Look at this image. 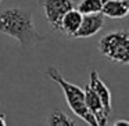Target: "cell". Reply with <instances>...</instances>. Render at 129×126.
<instances>
[{
  "label": "cell",
  "mask_w": 129,
  "mask_h": 126,
  "mask_svg": "<svg viewBox=\"0 0 129 126\" xmlns=\"http://www.w3.org/2000/svg\"><path fill=\"white\" fill-rule=\"evenodd\" d=\"M104 28V15L101 13L97 14H83L78 31L75 33V39L92 37Z\"/></svg>",
  "instance_id": "5b68a950"
},
{
  "label": "cell",
  "mask_w": 129,
  "mask_h": 126,
  "mask_svg": "<svg viewBox=\"0 0 129 126\" xmlns=\"http://www.w3.org/2000/svg\"><path fill=\"white\" fill-rule=\"evenodd\" d=\"M46 125H49V126H75L76 123L64 111H61L58 108H54L49 114V116L46 118Z\"/></svg>",
  "instance_id": "30bf717a"
},
{
  "label": "cell",
  "mask_w": 129,
  "mask_h": 126,
  "mask_svg": "<svg viewBox=\"0 0 129 126\" xmlns=\"http://www.w3.org/2000/svg\"><path fill=\"white\" fill-rule=\"evenodd\" d=\"M112 125L114 126H129V122L125 120V119H119V120H115Z\"/></svg>",
  "instance_id": "7c38bea8"
},
{
  "label": "cell",
  "mask_w": 129,
  "mask_h": 126,
  "mask_svg": "<svg viewBox=\"0 0 129 126\" xmlns=\"http://www.w3.org/2000/svg\"><path fill=\"white\" fill-rule=\"evenodd\" d=\"M0 35L15 39L22 49L32 47L45 40V36L35 26L31 10L25 7H13L0 11Z\"/></svg>",
  "instance_id": "6da1fadb"
},
{
  "label": "cell",
  "mask_w": 129,
  "mask_h": 126,
  "mask_svg": "<svg viewBox=\"0 0 129 126\" xmlns=\"http://www.w3.org/2000/svg\"><path fill=\"white\" fill-rule=\"evenodd\" d=\"M0 2H2V0H0Z\"/></svg>",
  "instance_id": "5bb4252c"
},
{
  "label": "cell",
  "mask_w": 129,
  "mask_h": 126,
  "mask_svg": "<svg viewBox=\"0 0 129 126\" xmlns=\"http://www.w3.org/2000/svg\"><path fill=\"white\" fill-rule=\"evenodd\" d=\"M39 6L45 10V17L53 31H58L60 21L67 11L74 9L72 0H39Z\"/></svg>",
  "instance_id": "277c9868"
},
{
  "label": "cell",
  "mask_w": 129,
  "mask_h": 126,
  "mask_svg": "<svg viewBox=\"0 0 129 126\" xmlns=\"http://www.w3.org/2000/svg\"><path fill=\"white\" fill-rule=\"evenodd\" d=\"M129 13V0H106L101 14L107 18H125Z\"/></svg>",
  "instance_id": "ba28073f"
},
{
  "label": "cell",
  "mask_w": 129,
  "mask_h": 126,
  "mask_svg": "<svg viewBox=\"0 0 129 126\" xmlns=\"http://www.w3.org/2000/svg\"><path fill=\"white\" fill-rule=\"evenodd\" d=\"M99 51L107 60L117 64H129V32L126 29L111 31L101 36L97 43Z\"/></svg>",
  "instance_id": "3957f363"
},
{
  "label": "cell",
  "mask_w": 129,
  "mask_h": 126,
  "mask_svg": "<svg viewBox=\"0 0 129 126\" xmlns=\"http://www.w3.org/2000/svg\"><path fill=\"white\" fill-rule=\"evenodd\" d=\"M83 93H85V104H86V108H87V111L93 115V118L96 119V125L97 126L108 125V115L106 114L101 101L99 100L96 93L90 89L89 85L85 86Z\"/></svg>",
  "instance_id": "8992f818"
},
{
  "label": "cell",
  "mask_w": 129,
  "mask_h": 126,
  "mask_svg": "<svg viewBox=\"0 0 129 126\" xmlns=\"http://www.w3.org/2000/svg\"><path fill=\"white\" fill-rule=\"evenodd\" d=\"M7 125V120H6V116L3 114H0V126H6Z\"/></svg>",
  "instance_id": "4fadbf2b"
},
{
  "label": "cell",
  "mask_w": 129,
  "mask_h": 126,
  "mask_svg": "<svg viewBox=\"0 0 129 126\" xmlns=\"http://www.w3.org/2000/svg\"><path fill=\"white\" fill-rule=\"evenodd\" d=\"M89 86L93 92L96 93V96L99 97V100L101 101L104 107V111L106 114L110 116L112 111V100H111V92H110L108 86L101 80L100 75L96 69L90 71V78H89Z\"/></svg>",
  "instance_id": "52a82bcc"
},
{
  "label": "cell",
  "mask_w": 129,
  "mask_h": 126,
  "mask_svg": "<svg viewBox=\"0 0 129 126\" xmlns=\"http://www.w3.org/2000/svg\"><path fill=\"white\" fill-rule=\"evenodd\" d=\"M81 21H82V14L74 7L70 11L65 13L64 17L61 18L58 31L64 32L70 37H74L76 31H78V28H79V25H81Z\"/></svg>",
  "instance_id": "9c48e42d"
},
{
  "label": "cell",
  "mask_w": 129,
  "mask_h": 126,
  "mask_svg": "<svg viewBox=\"0 0 129 126\" xmlns=\"http://www.w3.org/2000/svg\"><path fill=\"white\" fill-rule=\"evenodd\" d=\"M106 0H81L76 6V10L83 14H97V13H101V9H103Z\"/></svg>",
  "instance_id": "8fae6325"
},
{
  "label": "cell",
  "mask_w": 129,
  "mask_h": 126,
  "mask_svg": "<svg viewBox=\"0 0 129 126\" xmlns=\"http://www.w3.org/2000/svg\"><path fill=\"white\" fill-rule=\"evenodd\" d=\"M46 76L61 87L62 93H64V96H65V100H67V104H68L71 111H72L76 116L81 118L82 120H85L87 125L96 126V119L93 118V115L87 111L86 104H85L83 89L79 87L78 85H74V83H71V82L65 80V79L62 78V75L58 72V69L54 68V67L47 68Z\"/></svg>",
  "instance_id": "7a4b0ae2"
}]
</instances>
